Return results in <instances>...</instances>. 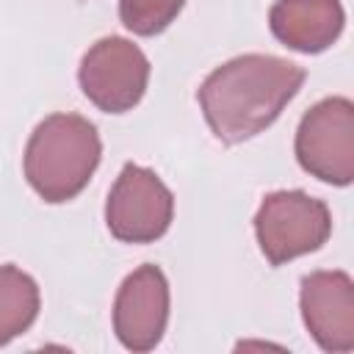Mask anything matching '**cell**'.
Masks as SVG:
<instances>
[{
  "mask_svg": "<svg viewBox=\"0 0 354 354\" xmlns=\"http://www.w3.org/2000/svg\"><path fill=\"white\" fill-rule=\"evenodd\" d=\"M171 216L174 196L163 180L138 163H124L105 202L111 235L124 243H152L169 230Z\"/></svg>",
  "mask_w": 354,
  "mask_h": 354,
  "instance_id": "6",
  "label": "cell"
},
{
  "mask_svg": "<svg viewBox=\"0 0 354 354\" xmlns=\"http://www.w3.org/2000/svg\"><path fill=\"white\" fill-rule=\"evenodd\" d=\"M307 72L279 55L246 53L216 66L199 86L196 100L213 136L241 144L263 133L299 94Z\"/></svg>",
  "mask_w": 354,
  "mask_h": 354,
  "instance_id": "1",
  "label": "cell"
},
{
  "mask_svg": "<svg viewBox=\"0 0 354 354\" xmlns=\"http://www.w3.org/2000/svg\"><path fill=\"white\" fill-rule=\"evenodd\" d=\"M346 25L340 0H277L268 11L271 33L296 53H324Z\"/></svg>",
  "mask_w": 354,
  "mask_h": 354,
  "instance_id": "9",
  "label": "cell"
},
{
  "mask_svg": "<svg viewBox=\"0 0 354 354\" xmlns=\"http://www.w3.org/2000/svg\"><path fill=\"white\" fill-rule=\"evenodd\" d=\"M39 315V285L17 266H0V346L11 343Z\"/></svg>",
  "mask_w": 354,
  "mask_h": 354,
  "instance_id": "10",
  "label": "cell"
},
{
  "mask_svg": "<svg viewBox=\"0 0 354 354\" xmlns=\"http://www.w3.org/2000/svg\"><path fill=\"white\" fill-rule=\"evenodd\" d=\"M301 318L313 340L332 354L354 348V282L346 271H313L301 279Z\"/></svg>",
  "mask_w": 354,
  "mask_h": 354,
  "instance_id": "8",
  "label": "cell"
},
{
  "mask_svg": "<svg viewBox=\"0 0 354 354\" xmlns=\"http://www.w3.org/2000/svg\"><path fill=\"white\" fill-rule=\"evenodd\" d=\"M299 166L329 185L354 180V105L348 97L315 102L296 130Z\"/></svg>",
  "mask_w": 354,
  "mask_h": 354,
  "instance_id": "4",
  "label": "cell"
},
{
  "mask_svg": "<svg viewBox=\"0 0 354 354\" xmlns=\"http://www.w3.org/2000/svg\"><path fill=\"white\" fill-rule=\"evenodd\" d=\"M169 321V282L152 263L138 266L116 290L113 332L130 351H149L160 343Z\"/></svg>",
  "mask_w": 354,
  "mask_h": 354,
  "instance_id": "7",
  "label": "cell"
},
{
  "mask_svg": "<svg viewBox=\"0 0 354 354\" xmlns=\"http://www.w3.org/2000/svg\"><path fill=\"white\" fill-rule=\"evenodd\" d=\"M183 6L185 0H119V19L136 36H155L174 22Z\"/></svg>",
  "mask_w": 354,
  "mask_h": 354,
  "instance_id": "11",
  "label": "cell"
},
{
  "mask_svg": "<svg viewBox=\"0 0 354 354\" xmlns=\"http://www.w3.org/2000/svg\"><path fill=\"white\" fill-rule=\"evenodd\" d=\"M102 141L80 113H53L36 124L25 147V177L50 205L75 199L100 166Z\"/></svg>",
  "mask_w": 354,
  "mask_h": 354,
  "instance_id": "2",
  "label": "cell"
},
{
  "mask_svg": "<svg viewBox=\"0 0 354 354\" xmlns=\"http://www.w3.org/2000/svg\"><path fill=\"white\" fill-rule=\"evenodd\" d=\"M77 80L83 94L105 113H124L141 102L149 83V61L138 44L122 36H105L91 44L80 61Z\"/></svg>",
  "mask_w": 354,
  "mask_h": 354,
  "instance_id": "5",
  "label": "cell"
},
{
  "mask_svg": "<svg viewBox=\"0 0 354 354\" xmlns=\"http://www.w3.org/2000/svg\"><path fill=\"white\" fill-rule=\"evenodd\" d=\"M329 232V207L304 191L266 194L254 216V235L271 266H282L293 257L321 249Z\"/></svg>",
  "mask_w": 354,
  "mask_h": 354,
  "instance_id": "3",
  "label": "cell"
}]
</instances>
